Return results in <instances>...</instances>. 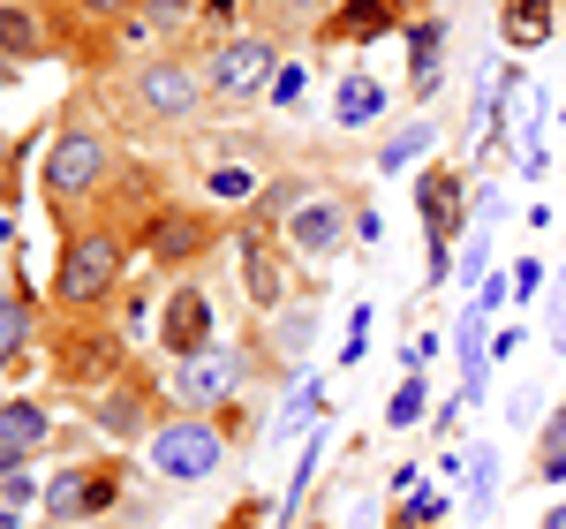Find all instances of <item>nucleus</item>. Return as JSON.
<instances>
[{"instance_id": "21", "label": "nucleus", "mask_w": 566, "mask_h": 529, "mask_svg": "<svg viewBox=\"0 0 566 529\" xmlns=\"http://www.w3.org/2000/svg\"><path fill=\"white\" fill-rule=\"evenodd\" d=\"M423 401H431V378H423V371H408V378H400V394L386 401V424H392V432H408V424L423 416Z\"/></svg>"}, {"instance_id": "38", "label": "nucleus", "mask_w": 566, "mask_h": 529, "mask_svg": "<svg viewBox=\"0 0 566 529\" xmlns=\"http://www.w3.org/2000/svg\"><path fill=\"white\" fill-rule=\"evenodd\" d=\"M280 8H287V15H317L325 0H280Z\"/></svg>"}, {"instance_id": "19", "label": "nucleus", "mask_w": 566, "mask_h": 529, "mask_svg": "<svg viewBox=\"0 0 566 529\" xmlns=\"http://www.w3.org/2000/svg\"><path fill=\"white\" fill-rule=\"evenodd\" d=\"M506 39L514 45H544L552 39V0H514V8H506Z\"/></svg>"}, {"instance_id": "18", "label": "nucleus", "mask_w": 566, "mask_h": 529, "mask_svg": "<svg viewBox=\"0 0 566 529\" xmlns=\"http://www.w3.org/2000/svg\"><path fill=\"white\" fill-rule=\"evenodd\" d=\"M491 499H499V454L491 446H469V515H491Z\"/></svg>"}, {"instance_id": "14", "label": "nucleus", "mask_w": 566, "mask_h": 529, "mask_svg": "<svg viewBox=\"0 0 566 529\" xmlns=\"http://www.w3.org/2000/svg\"><path fill=\"white\" fill-rule=\"evenodd\" d=\"M205 235H212V227L197 220V212H167V220L151 227V258H159V264L197 258V250H205Z\"/></svg>"}, {"instance_id": "34", "label": "nucleus", "mask_w": 566, "mask_h": 529, "mask_svg": "<svg viewBox=\"0 0 566 529\" xmlns=\"http://www.w3.org/2000/svg\"><path fill=\"white\" fill-rule=\"evenodd\" d=\"M483 264H491V235H476V242H469V264H453V272H461V280H483Z\"/></svg>"}, {"instance_id": "2", "label": "nucleus", "mask_w": 566, "mask_h": 529, "mask_svg": "<svg viewBox=\"0 0 566 529\" xmlns=\"http://www.w3.org/2000/svg\"><path fill=\"white\" fill-rule=\"evenodd\" d=\"M122 264H129V250H122V235H106V227H91V235H76L69 250H61V272H53V295L69 310L98 303V295H114L122 288Z\"/></svg>"}, {"instance_id": "36", "label": "nucleus", "mask_w": 566, "mask_h": 529, "mask_svg": "<svg viewBox=\"0 0 566 529\" xmlns=\"http://www.w3.org/2000/svg\"><path fill=\"white\" fill-rule=\"evenodd\" d=\"M363 341H370V310H355V325H348V363L363 355Z\"/></svg>"}, {"instance_id": "15", "label": "nucleus", "mask_w": 566, "mask_h": 529, "mask_svg": "<svg viewBox=\"0 0 566 529\" xmlns=\"http://www.w3.org/2000/svg\"><path fill=\"white\" fill-rule=\"evenodd\" d=\"M416 205H423V227H431V242H446V235L461 227V181H453V175H423Z\"/></svg>"}, {"instance_id": "39", "label": "nucleus", "mask_w": 566, "mask_h": 529, "mask_svg": "<svg viewBox=\"0 0 566 529\" xmlns=\"http://www.w3.org/2000/svg\"><path fill=\"white\" fill-rule=\"evenodd\" d=\"M544 529H566V499H559V507H552V515H544Z\"/></svg>"}, {"instance_id": "23", "label": "nucleus", "mask_w": 566, "mask_h": 529, "mask_svg": "<svg viewBox=\"0 0 566 529\" xmlns=\"http://www.w3.org/2000/svg\"><path fill=\"white\" fill-rule=\"evenodd\" d=\"M242 280H250V295H258L264 310L280 303V280H272V258H264V242H258V235L242 242Z\"/></svg>"}, {"instance_id": "16", "label": "nucleus", "mask_w": 566, "mask_h": 529, "mask_svg": "<svg viewBox=\"0 0 566 529\" xmlns=\"http://www.w3.org/2000/svg\"><path fill=\"white\" fill-rule=\"evenodd\" d=\"M386 23H392V8H386V0H348V8L333 15V39H355V45H370L378 31H386Z\"/></svg>"}, {"instance_id": "32", "label": "nucleus", "mask_w": 566, "mask_h": 529, "mask_svg": "<svg viewBox=\"0 0 566 529\" xmlns=\"http://www.w3.org/2000/svg\"><path fill=\"white\" fill-rule=\"evenodd\" d=\"M310 408H317V378H303V386H295V401L280 408V432H295V424H303Z\"/></svg>"}, {"instance_id": "28", "label": "nucleus", "mask_w": 566, "mask_h": 529, "mask_svg": "<svg viewBox=\"0 0 566 529\" xmlns=\"http://www.w3.org/2000/svg\"><path fill=\"white\" fill-rule=\"evenodd\" d=\"M189 15H197V0H144V23L151 31H181Z\"/></svg>"}, {"instance_id": "3", "label": "nucleus", "mask_w": 566, "mask_h": 529, "mask_svg": "<svg viewBox=\"0 0 566 529\" xmlns=\"http://www.w3.org/2000/svg\"><path fill=\"white\" fill-rule=\"evenodd\" d=\"M272 76H280V45L272 39H219L212 61H205V84L219 98H258V91H272Z\"/></svg>"}, {"instance_id": "37", "label": "nucleus", "mask_w": 566, "mask_h": 529, "mask_svg": "<svg viewBox=\"0 0 566 529\" xmlns=\"http://www.w3.org/2000/svg\"><path fill=\"white\" fill-rule=\"evenodd\" d=\"M76 8H91V15H122L129 0H76Z\"/></svg>"}, {"instance_id": "8", "label": "nucleus", "mask_w": 566, "mask_h": 529, "mask_svg": "<svg viewBox=\"0 0 566 529\" xmlns=\"http://www.w3.org/2000/svg\"><path fill=\"white\" fill-rule=\"evenodd\" d=\"M287 235H295L303 258H333V250L348 242V212H340L333 197H303V205L287 212Z\"/></svg>"}, {"instance_id": "6", "label": "nucleus", "mask_w": 566, "mask_h": 529, "mask_svg": "<svg viewBox=\"0 0 566 529\" xmlns=\"http://www.w3.org/2000/svg\"><path fill=\"white\" fill-rule=\"evenodd\" d=\"M234 386H242V363H234L227 349L181 355V371H175V401L189 408V416H212L219 401H234Z\"/></svg>"}, {"instance_id": "20", "label": "nucleus", "mask_w": 566, "mask_h": 529, "mask_svg": "<svg viewBox=\"0 0 566 529\" xmlns=\"http://www.w3.org/2000/svg\"><path fill=\"white\" fill-rule=\"evenodd\" d=\"M536 477H544V485H559V477H566V401L552 408V416H544V446H536Z\"/></svg>"}, {"instance_id": "30", "label": "nucleus", "mask_w": 566, "mask_h": 529, "mask_svg": "<svg viewBox=\"0 0 566 529\" xmlns=\"http://www.w3.org/2000/svg\"><path fill=\"white\" fill-rule=\"evenodd\" d=\"M310 325H317V310H295V318H280V349L303 355V349H310Z\"/></svg>"}, {"instance_id": "7", "label": "nucleus", "mask_w": 566, "mask_h": 529, "mask_svg": "<svg viewBox=\"0 0 566 529\" xmlns=\"http://www.w3.org/2000/svg\"><path fill=\"white\" fill-rule=\"evenodd\" d=\"M197 69H181V61H151V69H136V106H151L159 122H181V114H197Z\"/></svg>"}, {"instance_id": "24", "label": "nucleus", "mask_w": 566, "mask_h": 529, "mask_svg": "<svg viewBox=\"0 0 566 529\" xmlns=\"http://www.w3.org/2000/svg\"><path fill=\"white\" fill-rule=\"evenodd\" d=\"M23 341H31V310H23V295H0V363H15Z\"/></svg>"}, {"instance_id": "26", "label": "nucleus", "mask_w": 566, "mask_h": 529, "mask_svg": "<svg viewBox=\"0 0 566 529\" xmlns=\"http://www.w3.org/2000/svg\"><path fill=\"white\" fill-rule=\"evenodd\" d=\"M317 454H325V416H317V432H310V446H303V461H295V485H287V507H280V522L303 507V491H310V477H317Z\"/></svg>"}, {"instance_id": "5", "label": "nucleus", "mask_w": 566, "mask_h": 529, "mask_svg": "<svg viewBox=\"0 0 566 529\" xmlns=\"http://www.w3.org/2000/svg\"><path fill=\"white\" fill-rule=\"evenodd\" d=\"M122 499V469L114 461H91V469H61L45 485V515L53 522H84V515H106Z\"/></svg>"}, {"instance_id": "29", "label": "nucleus", "mask_w": 566, "mask_h": 529, "mask_svg": "<svg viewBox=\"0 0 566 529\" xmlns=\"http://www.w3.org/2000/svg\"><path fill=\"white\" fill-rule=\"evenodd\" d=\"M544 288H552V272H544V258H514V295H544Z\"/></svg>"}, {"instance_id": "1", "label": "nucleus", "mask_w": 566, "mask_h": 529, "mask_svg": "<svg viewBox=\"0 0 566 529\" xmlns=\"http://www.w3.org/2000/svg\"><path fill=\"white\" fill-rule=\"evenodd\" d=\"M219 461H227V439H219L212 416H167L159 432H151V469L159 477H175V485H205V477H219Z\"/></svg>"}, {"instance_id": "25", "label": "nucleus", "mask_w": 566, "mask_h": 529, "mask_svg": "<svg viewBox=\"0 0 566 529\" xmlns=\"http://www.w3.org/2000/svg\"><path fill=\"white\" fill-rule=\"evenodd\" d=\"M544 349L566 355V264H559V280L544 288Z\"/></svg>"}, {"instance_id": "9", "label": "nucleus", "mask_w": 566, "mask_h": 529, "mask_svg": "<svg viewBox=\"0 0 566 529\" xmlns=\"http://www.w3.org/2000/svg\"><path fill=\"white\" fill-rule=\"evenodd\" d=\"M45 432H53V424H45L39 401H8V408H0V477H15L45 446Z\"/></svg>"}, {"instance_id": "11", "label": "nucleus", "mask_w": 566, "mask_h": 529, "mask_svg": "<svg viewBox=\"0 0 566 529\" xmlns=\"http://www.w3.org/2000/svg\"><path fill=\"white\" fill-rule=\"evenodd\" d=\"M483 325H491V310H483V303L453 318V349H461V363H469L461 401H483V386H491V341H483Z\"/></svg>"}, {"instance_id": "31", "label": "nucleus", "mask_w": 566, "mask_h": 529, "mask_svg": "<svg viewBox=\"0 0 566 529\" xmlns=\"http://www.w3.org/2000/svg\"><path fill=\"white\" fill-rule=\"evenodd\" d=\"M212 197H258V175H242V167H212Z\"/></svg>"}, {"instance_id": "27", "label": "nucleus", "mask_w": 566, "mask_h": 529, "mask_svg": "<svg viewBox=\"0 0 566 529\" xmlns=\"http://www.w3.org/2000/svg\"><path fill=\"white\" fill-rule=\"evenodd\" d=\"M446 515V491L438 485H408V507H400V529H431Z\"/></svg>"}, {"instance_id": "33", "label": "nucleus", "mask_w": 566, "mask_h": 529, "mask_svg": "<svg viewBox=\"0 0 566 529\" xmlns=\"http://www.w3.org/2000/svg\"><path fill=\"white\" fill-rule=\"evenodd\" d=\"M303 69H280V76H272V106H295V98H303Z\"/></svg>"}, {"instance_id": "13", "label": "nucleus", "mask_w": 566, "mask_h": 529, "mask_svg": "<svg viewBox=\"0 0 566 529\" xmlns=\"http://www.w3.org/2000/svg\"><path fill=\"white\" fill-rule=\"evenodd\" d=\"M408 45H416V98H438V84H446V23H416V31H408Z\"/></svg>"}, {"instance_id": "22", "label": "nucleus", "mask_w": 566, "mask_h": 529, "mask_svg": "<svg viewBox=\"0 0 566 529\" xmlns=\"http://www.w3.org/2000/svg\"><path fill=\"white\" fill-rule=\"evenodd\" d=\"M0 53H8V61H31V53H39V23H31L23 8H0Z\"/></svg>"}, {"instance_id": "10", "label": "nucleus", "mask_w": 566, "mask_h": 529, "mask_svg": "<svg viewBox=\"0 0 566 529\" xmlns=\"http://www.w3.org/2000/svg\"><path fill=\"white\" fill-rule=\"evenodd\" d=\"M167 349L175 355H205L212 349V303H205V288H175V303H167Z\"/></svg>"}, {"instance_id": "17", "label": "nucleus", "mask_w": 566, "mask_h": 529, "mask_svg": "<svg viewBox=\"0 0 566 529\" xmlns=\"http://www.w3.org/2000/svg\"><path fill=\"white\" fill-rule=\"evenodd\" d=\"M431 144H438L431 122H408V129L392 136V144H378V175H400V167H416V159H423Z\"/></svg>"}, {"instance_id": "41", "label": "nucleus", "mask_w": 566, "mask_h": 529, "mask_svg": "<svg viewBox=\"0 0 566 529\" xmlns=\"http://www.w3.org/2000/svg\"><path fill=\"white\" fill-rule=\"evenodd\" d=\"M39 529H76V522H39Z\"/></svg>"}, {"instance_id": "12", "label": "nucleus", "mask_w": 566, "mask_h": 529, "mask_svg": "<svg viewBox=\"0 0 566 529\" xmlns=\"http://www.w3.org/2000/svg\"><path fill=\"white\" fill-rule=\"evenodd\" d=\"M378 114H386V84L363 76V69L340 76V91H333V122H340V129H363V122H378Z\"/></svg>"}, {"instance_id": "42", "label": "nucleus", "mask_w": 566, "mask_h": 529, "mask_svg": "<svg viewBox=\"0 0 566 529\" xmlns=\"http://www.w3.org/2000/svg\"><path fill=\"white\" fill-rule=\"evenodd\" d=\"M0 408H8V401H0Z\"/></svg>"}, {"instance_id": "40", "label": "nucleus", "mask_w": 566, "mask_h": 529, "mask_svg": "<svg viewBox=\"0 0 566 529\" xmlns=\"http://www.w3.org/2000/svg\"><path fill=\"white\" fill-rule=\"evenodd\" d=\"M8 84H15V61H8V53H0V91H8Z\"/></svg>"}, {"instance_id": "4", "label": "nucleus", "mask_w": 566, "mask_h": 529, "mask_svg": "<svg viewBox=\"0 0 566 529\" xmlns=\"http://www.w3.org/2000/svg\"><path fill=\"white\" fill-rule=\"evenodd\" d=\"M98 175H106V144H98L91 129H61L53 136V152H45V197H53V205L91 197Z\"/></svg>"}, {"instance_id": "35", "label": "nucleus", "mask_w": 566, "mask_h": 529, "mask_svg": "<svg viewBox=\"0 0 566 529\" xmlns=\"http://www.w3.org/2000/svg\"><path fill=\"white\" fill-rule=\"evenodd\" d=\"M536 416H544V394L522 386V394H514V424H536Z\"/></svg>"}]
</instances>
